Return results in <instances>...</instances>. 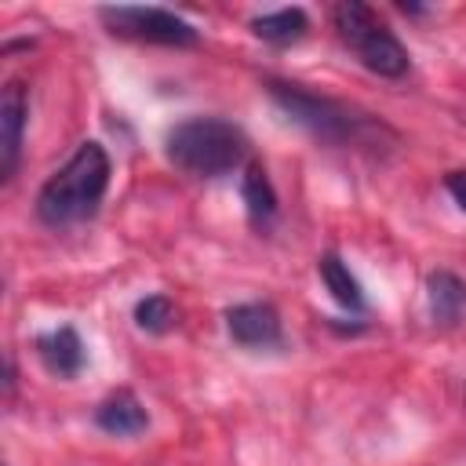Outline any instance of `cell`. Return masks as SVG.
<instances>
[{"label":"cell","mask_w":466,"mask_h":466,"mask_svg":"<svg viewBox=\"0 0 466 466\" xmlns=\"http://www.w3.org/2000/svg\"><path fill=\"white\" fill-rule=\"evenodd\" d=\"M226 328L240 346H277L280 342V313L269 302H240L226 309Z\"/></svg>","instance_id":"52a82bcc"},{"label":"cell","mask_w":466,"mask_h":466,"mask_svg":"<svg viewBox=\"0 0 466 466\" xmlns=\"http://www.w3.org/2000/svg\"><path fill=\"white\" fill-rule=\"evenodd\" d=\"M167 160L197 178H218L248 160V135L222 116H189L167 131Z\"/></svg>","instance_id":"7a4b0ae2"},{"label":"cell","mask_w":466,"mask_h":466,"mask_svg":"<svg viewBox=\"0 0 466 466\" xmlns=\"http://www.w3.org/2000/svg\"><path fill=\"white\" fill-rule=\"evenodd\" d=\"M29 116V95L22 80H7L0 95V178L7 182L18 167V149H22V131Z\"/></svg>","instance_id":"8992f818"},{"label":"cell","mask_w":466,"mask_h":466,"mask_svg":"<svg viewBox=\"0 0 466 466\" xmlns=\"http://www.w3.org/2000/svg\"><path fill=\"white\" fill-rule=\"evenodd\" d=\"M320 280H324V288H328L346 309H364V291H360L357 277L350 273V266H346L335 251H328V255L320 258Z\"/></svg>","instance_id":"4fadbf2b"},{"label":"cell","mask_w":466,"mask_h":466,"mask_svg":"<svg viewBox=\"0 0 466 466\" xmlns=\"http://www.w3.org/2000/svg\"><path fill=\"white\" fill-rule=\"evenodd\" d=\"M269 95H273V102H277L291 120H299L302 127H309L313 135H320V138H328V142H346V138H353L357 127H360V120H357L346 106H339V102H331V98H320V95H313V91H306V87H299V84L269 80Z\"/></svg>","instance_id":"277c9868"},{"label":"cell","mask_w":466,"mask_h":466,"mask_svg":"<svg viewBox=\"0 0 466 466\" xmlns=\"http://www.w3.org/2000/svg\"><path fill=\"white\" fill-rule=\"evenodd\" d=\"M95 422L106 430V433H116V437H135L149 426V415L142 408V400L131 393V390H116L109 393L98 408H95Z\"/></svg>","instance_id":"9c48e42d"},{"label":"cell","mask_w":466,"mask_h":466,"mask_svg":"<svg viewBox=\"0 0 466 466\" xmlns=\"http://www.w3.org/2000/svg\"><path fill=\"white\" fill-rule=\"evenodd\" d=\"M36 353H40L44 368L51 375H58V379H73L84 368V342L69 324L55 328V331H44L36 339Z\"/></svg>","instance_id":"ba28073f"},{"label":"cell","mask_w":466,"mask_h":466,"mask_svg":"<svg viewBox=\"0 0 466 466\" xmlns=\"http://www.w3.org/2000/svg\"><path fill=\"white\" fill-rule=\"evenodd\" d=\"M255 36H262L266 44H295L306 36L309 29V18L302 7H280V11H266L251 22Z\"/></svg>","instance_id":"8fae6325"},{"label":"cell","mask_w":466,"mask_h":466,"mask_svg":"<svg viewBox=\"0 0 466 466\" xmlns=\"http://www.w3.org/2000/svg\"><path fill=\"white\" fill-rule=\"evenodd\" d=\"M109 186V153L98 142H80L76 153L40 186L36 215L47 226H73L98 211Z\"/></svg>","instance_id":"6da1fadb"},{"label":"cell","mask_w":466,"mask_h":466,"mask_svg":"<svg viewBox=\"0 0 466 466\" xmlns=\"http://www.w3.org/2000/svg\"><path fill=\"white\" fill-rule=\"evenodd\" d=\"M444 186H448V193L455 197V204L466 211V171H451V175L444 178Z\"/></svg>","instance_id":"9a60e30c"},{"label":"cell","mask_w":466,"mask_h":466,"mask_svg":"<svg viewBox=\"0 0 466 466\" xmlns=\"http://www.w3.org/2000/svg\"><path fill=\"white\" fill-rule=\"evenodd\" d=\"M335 29L342 36V44L360 58V66H368L379 76H404L408 73V51L404 44L375 18V11L360 0H342L335 4Z\"/></svg>","instance_id":"3957f363"},{"label":"cell","mask_w":466,"mask_h":466,"mask_svg":"<svg viewBox=\"0 0 466 466\" xmlns=\"http://www.w3.org/2000/svg\"><path fill=\"white\" fill-rule=\"evenodd\" d=\"M426 299H430V313L437 324H459L466 313V280L451 269H437L426 277Z\"/></svg>","instance_id":"30bf717a"},{"label":"cell","mask_w":466,"mask_h":466,"mask_svg":"<svg viewBox=\"0 0 466 466\" xmlns=\"http://www.w3.org/2000/svg\"><path fill=\"white\" fill-rule=\"evenodd\" d=\"M240 193H244V204H248V215H251L255 226H266L277 215V193H273L269 175H266L262 164H248L244 182H240Z\"/></svg>","instance_id":"7c38bea8"},{"label":"cell","mask_w":466,"mask_h":466,"mask_svg":"<svg viewBox=\"0 0 466 466\" xmlns=\"http://www.w3.org/2000/svg\"><path fill=\"white\" fill-rule=\"evenodd\" d=\"M171 320H175V306H171L167 295H146V299L135 306V324H138L142 331H149V335L167 331Z\"/></svg>","instance_id":"5bb4252c"},{"label":"cell","mask_w":466,"mask_h":466,"mask_svg":"<svg viewBox=\"0 0 466 466\" xmlns=\"http://www.w3.org/2000/svg\"><path fill=\"white\" fill-rule=\"evenodd\" d=\"M98 15L120 36H135V40H149V44H167V47H189V44L200 40V33L182 15L164 11V7H102Z\"/></svg>","instance_id":"5b68a950"}]
</instances>
